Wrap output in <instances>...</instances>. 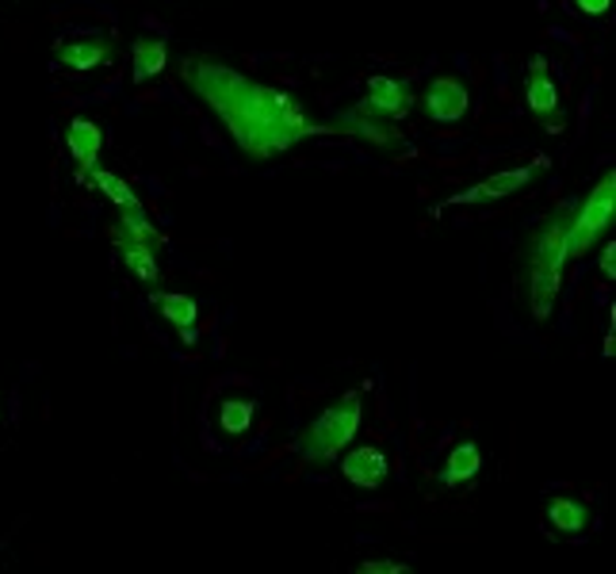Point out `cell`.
I'll return each mask as SVG.
<instances>
[{
  "mask_svg": "<svg viewBox=\"0 0 616 574\" xmlns=\"http://www.w3.org/2000/svg\"><path fill=\"white\" fill-rule=\"evenodd\" d=\"M180 81L188 93L219 119V127L230 135L249 161H272L291 154L306 138L333 135V127L319 123L295 96L284 88H272L264 81L246 77L234 65L219 58L191 54L180 62Z\"/></svg>",
  "mask_w": 616,
  "mask_h": 574,
  "instance_id": "6da1fadb",
  "label": "cell"
},
{
  "mask_svg": "<svg viewBox=\"0 0 616 574\" xmlns=\"http://www.w3.org/2000/svg\"><path fill=\"white\" fill-rule=\"evenodd\" d=\"M567 211H555L536 230H529L518 253V284L532 322H547L555 314V299L563 291L567 269Z\"/></svg>",
  "mask_w": 616,
  "mask_h": 574,
  "instance_id": "7a4b0ae2",
  "label": "cell"
},
{
  "mask_svg": "<svg viewBox=\"0 0 616 574\" xmlns=\"http://www.w3.org/2000/svg\"><path fill=\"white\" fill-rule=\"evenodd\" d=\"M364 418V395L361 390H345L333 406L319 414L311 426L303 429V440H299V456L306 463H330L353 445V437L361 432Z\"/></svg>",
  "mask_w": 616,
  "mask_h": 574,
  "instance_id": "3957f363",
  "label": "cell"
},
{
  "mask_svg": "<svg viewBox=\"0 0 616 574\" xmlns=\"http://www.w3.org/2000/svg\"><path fill=\"white\" fill-rule=\"evenodd\" d=\"M616 222V169L605 173L567 222V257H586Z\"/></svg>",
  "mask_w": 616,
  "mask_h": 574,
  "instance_id": "277c9868",
  "label": "cell"
},
{
  "mask_svg": "<svg viewBox=\"0 0 616 574\" xmlns=\"http://www.w3.org/2000/svg\"><path fill=\"white\" fill-rule=\"evenodd\" d=\"M544 165V157H536L532 165H521V169H502L494 173V177L479 180V185L463 188V191H452V196L445 199L440 207H468V203H494V199H505L513 196V191H524L532 185V173Z\"/></svg>",
  "mask_w": 616,
  "mask_h": 574,
  "instance_id": "5b68a950",
  "label": "cell"
},
{
  "mask_svg": "<svg viewBox=\"0 0 616 574\" xmlns=\"http://www.w3.org/2000/svg\"><path fill=\"white\" fill-rule=\"evenodd\" d=\"M524 100H529V112L536 115L544 127L560 131L563 127V100L560 88H555L552 73H547L544 58H532L529 73H524Z\"/></svg>",
  "mask_w": 616,
  "mask_h": 574,
  "instance_id": "8992f818",
  "label": "cell"
},
{
  "mask_svg": "<svg viewBox=\"0 0 616 574\" xmlns=\"http://www.w3.org/2000/svg\"><path fill=\"white\" fill-rule=\"evenodd\" d=\"M361 104L368 107V112H376L379 119L398 123V119H406V115H410L414 96H410V88H406L403 81L376 73V77H368V85H364V100H361Z\"/></svg>",
  "mask_w": 616,
  "mask_h": 574,
  "instance_id": "52a82bcc",
  "label": "cell"
},
{
  "mask_svg": "<svg viewBox=\"0 0 616 574\" xmlns=\"http://www.w3.org/2000/svg\"><path fill=\"white\" fill-rule=\"evenodd\" d=\"M426 112L432 123H460L471 112V93L456 77H432L426 88Z\"/></svg>",
  "mask_w": 616,
  "mask_h": 574,
  "instance_id": "ba28073f",
  "label": "cell"
},
{
  "mask_svg": "<svg viewBox=\"0 0 616 574\" xmlns=\"http://www.w3.org/2000/svg\"><path fill=\"white\" fill-rule=\"evenodd\" d=\"M54 58L62 65H70V70L88 73V70H100V65L112 62L115 46L107 35H73V39H65V43L54 46Z\"/></svg>",
  "mask_w": 616,
  "mask_h": 574,
  "instance_id": "9c48e42d",
  "label": "cell"
},
{
  "mask_svg": "<svg viewBox=\"0 0 616 574\" xmlns=\"http://www.w3.org/2000/svg\"><path fill=\"white\" fill-rule=\"evenodd\" d=\"M65 146H70V157L77 161L81 180H85L88 173L96 169V161H100V149H104V131H100V123H93L88 115H73L70 131H65Z\"/></svg>",
  "mask_w": 616,
  "mask_h": 574,
  "instance_id": "30bf717a",
  "label": "cell"
},
{
  "mask_svg": "<svg viewBox=\"0 0 616 574\" xmlns=\"http://www.w3.org/2000/svg\"><path fill=\"white\" fill-rule=\"evenodd\" d=\"M341 476L353 482V487H361V490H376L390 476V460L379 452V448H372V445L353 448V452L341 460Z\"/></svg>",
  "mask_w": 616,
  "mask_h": 574,
  "instance_id": "8fae6325",
  "label": "cell"
},
{
  "mask_svg": "<svg viewBox=\"0 0 616 574\" xmlns=\"http://www.w3.org/2000/svg\"><path fill=\"white\" fill-rule=\"evenodd\" d=\"M165 65H169V46L161 39H135V46H130V81L135 85L161 77Z\"/></svg>",
  "mask_w": 616,
  "mask_h": 574,
  "instance_id": "7c38bea8",
  "label": "cell"
},
{
  "mask_svg": "<svg viewBox=\"0 0 616 574\" xmlns=\"http://www.w3.org/2000/svg\"><path fill=\"white\" fill-rule=\"evenodd\" d=\"M112 238L135 241V246H146V249H154V253L165 249V234L149 222L146 207H138V211H119V222L112 227Z\"/></svg>",
  "mask_w": 616,
  "mask_h": 574,
  "instance_id": "4fadbf2b",
  "label": "cell"
},
{
  "mask_svg": "<svg viewBox=\"0 0 616 574\" xmlns=\"http://www.w3.org/2000/svg\"><path fill=\"white\" fill-rule=\"evenodd\" d=\"M154 303H157V311H161V319L169 322V326L185 330V334L196 330L199 303L191 295H180V291H161V295H154Z\"/></svg>",
  "mask_w": 616,
  "mask_h": 574,
  "instance_id": "5bb4252c",
  "label": "cell"
},
{
  "mask_svg": "<svg viewBox=\"0 0 616 574\" xmlns=\"http://www.w3.org/2000/svg\"><path fill=\"white\" fill-rule=\"evenodd\" d=\"M547 521H552V529L563 532V536H578V532L589 525V510L578 498H552V502H547Z\"/></svg>",
  "mask_w": 616,
  "mask_h": 574,
  "instance_id": "9a60e30c",
  "label": "cell"
},
{
  "mask_svg": "<svg viewBox=\"0 0 616 574\" xmlns=\"http://www.w3.org/2000/svg\"><path fill=\"white\" fill-rule=\"evenodd\" d=\"M482 468V456H479V445H456L452 456H448L445 471H440V482L445 487H463V482H471L474 476H479Z\"/></svg>",
  "mask_w": 616,
  "mask_h": 574,
  "instance_id": "2e32d148",
  "label": "cell"
},
{
  "mask_svg": "<svg viewBox=\"0 0 616 574\" xmlns=\"http://www.w3.org/2000/svg\"><path fill=\"white\" fill-rule=\"evenodd\" d=\"M115 249H119L123 264H127L130 276H138L143 284H157V276H161V269H157V253L146 246H135V241H123L115 238Z\"/></svg>",
  "mask_w": 616,
  "mask_h": 574,
  "instance_id": "e0dca14e",
  "label": "cell"
},
{
  "mask_svg": "<svg viewBox=\"0 0 616 574\" xmlns=\"http://www.w3.org/2000/svg\"><path fill=\"white\" fill-rule=\"evenodd\" d=\"M253 418H257L253 398H227V403L219 406V429L227 432V437H246Z\"/></svg>",
  "mask_w": 616,
  "mask_h": 574,
  "instance_id": "ac0fdd59",
  "label": "cell"
},
{
  "mask_svg": "<svg viewBox=\"0 0 616 574\" xmlns=\"http://www.w3.org/2000/svg\"><path fill=\"white\" fill-rule=\"evenodd\" d=\"M88 177H93V185L104 191L107 199H112L115 207H119V211H138V207H143V199L135 196V191H130V185L123 177H115V173H104V169H93L88 173Z\"/></svg>",
  "mask_w": 616,
  "mask_h": 574,
  "instance_id": "d6986e66",
  "label": "cell"
},
{
  "mask_svg": "<svg viewBox=\"0 0 616 574\" xmlns=\"http://www.w3.org/2000/svg\"><path fill=\"white\" fill-rule=\"evenodd\" d=\"M356 574H410V563H398V560H364Z\"/></svg>",
  "mask_w": 616,
  "mask_h": 574,
  "instance_id": "ffe728a7",
  "label": "cell"
},
{
  "mask_svg": "<svg viewBox=\"0 0 616 574\" xmlns=\"http://www.w3.org/2000/svg\"><path fill=\"white\" fill-rule=\"evenodd\" d=\"M578 4V12H586V15H605L613 8V0H574Z\"/></svg>",
  "mask_w": 616,
  "mask_h": 574,
  "instance_id": "44dd1931",
  "label": "cell"
},
{
  "mask_svg": "<svg viewBox=\"0 0 616 574\" xmlns=\"http://www.w3.org/2000/svg\"><path fill=\"white\" fill-rule=\"evenodd\" d=\"M602 276H609V284L616 280V246L609 241V249L602 253Z\"/></svg>",
  "mask_w": 616,
  "mask_h": 574,
  "instance_id": "7402d4cb",
  "label": "cell"
}]
</instances>
